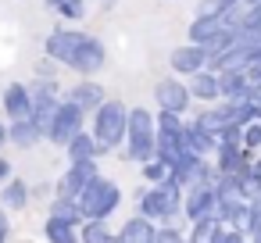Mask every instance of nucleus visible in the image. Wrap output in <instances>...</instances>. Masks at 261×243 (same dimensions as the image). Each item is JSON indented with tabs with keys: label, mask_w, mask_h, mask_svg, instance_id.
Returning <instances> with one entry per match:
<instances>
[{
	"label": "nucleus",
	"mask_w": 261,
	"mask_h": 243,
	"mask_svg": "<svg viewBox=\"0 0 261 243\" xmlns=\"http://www.w3.org/2000/svg\"><path fill=\"white\" fill-rule=\"evenodd\" d=\"M236 8H243V0H197L193 15H200V18H225Z\"/></svg>",
	"instance_id": "28"
},
{
	"label": "nucleus",
	"mask_w": 261,
	"mask_h": 243,
	"mask_svg": "<svg viewBox=\"0 0 261 243\" xmlns=\"http://www.w3.org/2000/svg\"><path fill=\"white\" fill-rule=\"evenodd\" d=\"M47 11H54L61 18V25H83L86 11H90V0H54Z\"/></svg>",
	"instance_id": "27"
},
{
	"label": "nucleus",
	"mask_w": 261,
	"mask_h": 243,
	"mask_svg": "<svg viewBox=\"0 0 261 243\" xmlns=\"http://www.w3.org/2000/svg\"><path fill=\"white\" fill-rule=\"evenodd\" d=\"M247 243H250V239H247Z\"/></svg>",
	"instance_id": "46"
},
{
	"label": "nucleus",
	"mask_w": 261,
	"mask_h": 243,
	"mask_svg": "<svg viewBox=\"0 0 261 243\" xmlns=\"http://www.w3.org/2000/svg\"><path fill=\"white\" fill-rule=\"evenodd\" d=\"M104 65H108V47H104V40H100L97 33H83V40H79V47H75V54H72L68 68H72L79 79H93Z\"/></svg>",
	"instance_id": "7"
},
{
	"label": "nucleus",
	"mask_w": 261,
	"mask_h": 243,
	"mask_svg": "<svg viewBox=\"0 0 261 243\" xmlns=\"http://www.w3.org/2000/svg\"><path fill=\"white\" fill-rule=\"evenodd\" d=\"M218 140H222V143H243V129H240L236 122H229V125H222Z\"/></svg>",
	"instance_id": "37"
},
{
	"label": "nucleus",
	"mask_w": 261,
	"mask_h": 243,
	"mask_svg": "<svg viewBox=\"0 0 261 243\" xmlns=\"http://www.w3.org/2000/svg\"><path fill=\"white\" fill-rule=\"evenodd\" d=\"M154 236H158V222H150L143 214L125 218L118 229V243H154Z\"/></svg>",
	"instance_id": "23"
},
{
	"label": "nucleus",
	"mask_w": 261,
	"mask_h": 243,
	"mask_svg": "<svg viewBox=\"0 0 261 243\" xmlns=\"http://www.w3.org/2000/svg\"><path fill=\"white\" fill-rule=\"evenodd\" d=\"M33 200V186L22 175H11L4 186H0V207L4 211H25Z\"/></svg>",
	"instance_id": "19"
},
{
	"label": "nucleus",
	"mask_w": 261,
	"mask_h": 243,
	"mask_svg": "<svg viewBox=\"0 0 261 243\" xmlns=\"http://www.w3.org/2000/svg\"><path fill=\"white\" fill-rule=\"evenodd\" d=\"M243 147H247L250 154H261V122H250V125L243 129Z\"/></svg>",
	"instance_id": "33"
},
{
	"label": "nucleus",
	"mask_w": 261,
	"mask_h": 243,
	"mask_svg": "<svg viewBox=\"0 0 261 243\" xmlns=\"http://www.w3.org/2000/svg\"><path fill=\"white\" fill-rule=\"evenodd\" d=\"M0 147H8V122L0 118Z\"/></svg>",
	"instance_id": "40"
},
{
	"label": "nucleus",
	"mask_w": 261,
	"mask_h": 243,
	"mask_svg": "<svg viewBox=\"0 0 261 243\" xmlns=\"http://www.w3.org/2000/svg\"><path fill=\"white\" fill-rule=\"evenodd\" d=\"M79 40H83V29H79V25H58V29L47 33V40H43V54H47L50 61H58L61 68H68V61H72Z\"/></svg>",
	"instance_id": "10"
},
{
	"label": "nucleus",
	"mask_w": 261,
	"mask_h": 243,
	"mask_svg": "<svg viewBox=\"0 0 261 243\" xmlns=\"http://www.w3.org/2000/svg\"><path fill=\"white\" fill-rule=\"evenodd\" d=\"M65 154H68V161H97V157H100V147H97L93 132L83 129V132H75V136L65 143Z\"/></svg>",
	"instance_id": "25"
},
{
	"label": "nucleus",
	"mask_w": 261,
	"mask_h": 243,
	"mask_svg": "<svg viewBox=\"0 0 261 243\" xmlns=\"http://www.w3.org/2000/svg\"><path fill=\"white\" fill-rule=\"evenodd\" d=\"M50 4H54V0H47V8H50Z\"/></svg>",
	"instance_id": "45"
},
{
	"label": "nucleus",
	"mask_w": 261,
	"mask_h": 243,
	"mask_svg": "<svg viewBox=\"0 0 261 243\" xmlns=\"http://www.w3.org/2000/svg\"><path fill=\"white\" fill-rule=\"evenodd\" d=\"M154 122H158V161L172 165L182 150H186V115H175V111H154Z\"/></svg>",
	"instance_id": "5"
},
{
	"label": "nucleus",
	"mask_w": 261,
	"mask_h": 243,
	"mask_svg": "<svg viewBox=\"0 0 261 243\" xmlns=\"http://www.w3.org/2000/svg\"><path fill=\"white\" fill-rule=\"evenodd\" d=\"M4 115L8 122H18V118H33V93H29V83H8L4 86Z\"/></svg>",
	"instance_id": "15"
},
{
	"label": "nucleus",
	"mask_w": 261,
	"mask_h": 243,
	"mask_svg": "<svg viewBox=\"0 0 261 243\" xmlns=\"http://www.w3.org/2000/svg\"><path fill=\"white\" fill-rule=\"evenodd\" d=\"M11 211H4L0 207V243H8V236H11V218H8Z\"/></svg>",
	"instance_id": "38"
},
{
	"label": "nucleus",
	"mask_w": 261,
	"mask_h": 243,
	"mask_svg": "<svg viewBox=\"0 0 261 243\" xmlns=\"http://www.w3.org/2000/svg\"><path fill=\"white\" fill-rule=\"evenodd\" d=\"M47 218H58V222H68V225H83L86 218H83V207H79V197H65V193H54V200H50V211H47Z\"/></svg>",
	"instance_id": "24"
},
{
	"label": "nucleus",
	"mask_w": 261,
	"mask_h": 243,
	"mask_svg": "<svg viewBox=\"0 0 261 243\" xmlns=\"http://www.w3.org/2000/svg\"><path fill=\"white\" fill-rule=\"evenodd\" d=\"M225 22L222 18H200V15H193V22H190V43H197V47H207V54L215 50V43L225 36Z\"/></svg>",
	"instance_id": "17"
},
{
	"label": "nucleus",
	"mask_w": 261,
	"mask_h": 243,
	"mask_svg": "<svg viewBox=\"0 0 261 243\" xmlns=\"http://www.w3.org/2000/svg\"><path fill=\"white\" fill-rule=\"evenodd\" d=\"M79 243H118V232L104 218H86L79 225Z\"/></svg>",
	"instance_id": "26"
},
{
	"label": "nucleus",
	"mask_w": 261,
	"mask_h": 243,
	"mask_svg": "<svg viewBox=\"0 0 261 243\" xmlns=\"http://www.w3.org/2000/svg\"><path fill=\"white\" fill-rule=\"evenodd\" d=\"M186 86H190L193 100H200V104H218V100H222V90H218V72H211V68H204V72L190 75V79H186Z\"/></svg>",
	"instance_id": "21"
},
{
	"label": "nucleus",
	"mask_w": 261,
	"mask_h": 243,
	"mask_svg": "<svg viewBox=\"0 0 261 243\" xmlns=\"http://www.w3.org/2000/svg\"><path fill=\"white\" fill-rule=\"evenodd\" d=\"M215 243H247V232H240V229H232V225H222L218 236H215Z\"/></svg>",
	"instance_id": "36"
},
{
	"label": "nucleus",
	"mask_w": 261,
	"mask_h": 243,
	"mask_svg": "<svg viewBox=\"0 0 261 243\" xmlns=\"http://www.w3.org/2000/svg\"><path fill=\"white\" fill-rule=\"evenodd\" d=\"M11 175H15V168H11V161H8L4 154H0V186H4V182H8Z\"/></svg>",
	"instance_id": "39"
},
{
	"label": "nucleus",
	"mask_w": 261,
	"mask_h": 243,
	"mask_svg": "<svg viewBox=\"0 0 261 243\" xmlns=\"http://www.w3.org/2000/svg\"><path fill=\"white\" fill-rule=\"evenodd\" d=\"M58 75H61V65L43 54V58L36 61V79H58Z\"/></svg>",
	"instance_id": "35"
},
{
	"label": "nucleus",
	"mask_w": 261,
	"mask_h": 243,
	"mask_svg": "<svg viewBox=\"0 0 261 243\" xmlns=\"http://www.w3.org/2000/svg\"><path fill=\"white\" fill-rule=\"evenodd\" d=\"M29 93H33V122L43 129V136H47V125H50V118H54V111L61 107V100H65V86L58 83V79H33L29 83Z\"/></svg>",
	"instance_id": "6"
},
{
	"label": "nucleus",
	"mask_w": 261,
	"mask_h": 243,
	"mask_svg": "<svg viewBox=\"0 0 261 243\" xmlns=\"http://www.w3.org/2000/svg\"><path fill=\"white\" fill-rule=\"evenodd\" d=\"M182 197H186V190L175 186L172 179H165L158 186H143V190H136V214H143L158 225H175L182 218Z\"/></svg>",
	"instance_id": "1"
},
{
	"label": "nucleus",
	"mask_w": 261,
	"mask_h": 243,
	"mask_svg": "<svg viewBox=\"0 0 261 243\" xmlns=\"http://www.w3.org/2000/svg\"><path fill=\"white\" fill-rule=\"evenodd\" d=\"M243 4H247V8H250V4H257V0H243Z\"/></svg>",
	"instance_id": "44"
},
{
	"label": "nucleus",
	"mask_w": 261,
	"mask_h": 243,
	"mask_svg": "<svg viewBox=\"0 0 261 243\" xmlns=\"http://www.w3.org/2000/svg\"><path fill=\"white\" fill-rule=\"evenodd\" d=\"M158 154V122L147 107H129V132H125V161L143 165Z\"/></svg>",
	"instance_id": "3"
},
{
	"label": "nucleus",
	"mask_w": 261,
	"mask_h": 243,
	"mask_svg": "<svg viewBox=\"0 0 261 243\" xmlns=\"http://www.w3.org/2000/svg\"><path fill=\"white\" fill-rule=\"evenodd\" d=\"M207 47H197V43H182V47H175L172 50V58H168V65H172V75H179V79H190V75H197V72H204L207 68Z\"/></svg>",
	"instance_id": "11"
},
{
	"label": "nucleus",
	"mask_w": 261,
	"mask_h": 243,
	"mask_svg": "<svg viewBox=\"0 0 261 243\" xmlns=\"http://www.w3.org/2000/svg\"><path fill=\"white\" fill-rule=\"evenodd\" d=\"M43 236H47V243H79V229L68 222H58V218H47Z\"/></svg>",
	"instance_id": "30"
},
{
	"label": "nucleus",
	"mask_w": 261,
	"mask_h": 243,
	"mask_svg": "<svg viewBox=\"0 0 261 243\" xmlns=\"http://www.w3.org/2000/svg\"><path fill=\"white\" fill-rule=\"evenodd\" d=\"M186 150H193L197 157H215V150H218V136L207 132L197 118H186Z\"/></svg>",
	"instance_id": "20"
},
{
	"label": "nucleus",
	"mask_w": 261,
	"mask_h": 243,
	"mask_svg": "<svg viewBox=\"0 0 261 243\" xmlns=\"http://www.w3.org/2000/svg\"><path fill=\"white\" fill-rule=\"evenodd\" d=\"M43 129L33 122V118H18V122H8V147H18V150H36L43 143Z\"/></svg>",
	"instance_id": "18"
},
{
	"label": "nucleus",
	"mask_w": 261,
	"mask_h": 243,
	"mask_svg": "<svg viewBox=\"0 0 261 243\" xmlns=\"http://www.w3.org/2000/svg\"><path fill=\"white\" fill-rule=\"evenodd\" d=\"M215 204H218L215 186H190L186 197H182V218H186V222L211 218V214H215Z\"/></svg>",
	"instance_id": "14"
},
{
	"label": "nucleus",
	"mask_w": 261,
	"mask_h": 243,
	"mask_svg": "<svg viewBox=\"0 0 261 243\" xmlns=\"http://www.w3.org/2000/svg\"><path fill=\"white\" fill-rule=\"evenodd\" d=\"M154 243H186V232H182L179 225H158Z\"/></svg>",
	"instance_id": "34"
},
{
	"label": "nucleus",
	"mask_w": 261,
	"mask_h": 243,
	"mask_svg": "<svg viewBox=\"0 0 261 243\" xmlns=\"http://www.w3.org/2000/svg\"><path fill=\"white\" fill-rule=\"evenodd\" d=\"M250 100H254V111H257V122H261V90H257V93H254Z\"/></svg>",
	"instance_id": "41"
},
{
	"label": "nucleus",
	"mask_w": 261,
	"mask_h": 243,
	"mask_svg": "<svg viewBox=\"0 0 261 243\" xmlns=\"http://www.w3.org/2000/svg\"><path fill=\"white\" fill-rule=\"evenodd\" d=\"M254 175L261 179V154H254Z\"/></svg>",
	"instance_id": "43"
},
{
	"label": "nucleus",
	"mask_w": 261,
	"mask_h": 243,
	"mask_svg": "<svg viewBox=\"0 0 261 243\" xmlns=\"http://www.w3.org/2000/svg\"><path fill=\"white\" fill-rule=\"evenodd\" d=\"M100 175V168H97V161H68V168H65V175L58 179V186H54V193H65V197H79L93 179Z\"/></svg>",
	"instance_id": "12"
},
{
	"label": "nucleus",
	"mask_w": 261,
	"mask_h": 243,
	"mask_svg": "<svg viewBox=\"0 0 261 243\" xmlns=\"http://www.w3.org/2000/svg\"><path fill=\"white\" fill-rule=\"evenodd\" d=\"M215 165H218V172L222 175H229V172H236L240 165H250L254 161V154L243 147V143H222L218 140V150H215V157H211Z\"/></svg>",
	"instance_id": "22"
},
{
	"label": "nucleus",
	"mask_w": 261,
	"mask_h": 243,
	"mask_svg": "<svg viewBox=\"0 0 261 243\" xmlns=\"http://www.w3.org/2000/svg\"><path fill=\"white\" fill-rule=\"evenodd\" d=\"M218 90H222V100H250L257 93V86L250 83L247 68H225V72H218Z\"/></svg>",
	"instance_id": "16"
},
{
	"label": "nucleus",
	"mask_w": 261,
	"mask_h": 243,
	"mask_svg": "<svg viewBox=\"0 0 261 243\" xmlns=\"http://www.w3.org/2000/svg\"><path fill=\"white\" fill-rule=\"evenodd\" d=\"M140 175H143V182H147V186H158V182H165L172 172H168V165H165V161L150 157V161H143V165H140Z\"/></svg>",
	"instance_id": "32"
},
{
	"label": "nucleus",
	"mask_w": 261,
	"mask_h": 243,
	"mask_svg": "<svg viewBox=\"0 0 261 243\" xmlns=\"http://www.w3.org/2000/svg\"><path fill=\"white\" fill-rule=\"evenodd\" d=\"M222 104H225V115H229V122H236L240 129H247L250 122H257L254 100H222Z\"/></svg>",
	"instance_id": "29"
},
{
	"label": "nucleus",
	"mask_w": 261,
	"mask_h": 243,
	"mask_svg": "<svg viewBox=\"0 0 261 243\" xmlns=\"http://www.w3.org/2000/svg\"><path fill=\"white\" fill-rule=\"evenodd\" d=\"M79 207H83V218H111L118 207H122V186L108 175H97L83 193H79Z\"/></svg>",
	"instance_id": "4"
},
{
	"label": "nucleus",
	"mask_w": 261,
	"mask_h": 243,
	"mask_svg": "<svg viewBox=\"0 0 261 243\" xmlns=\"http://www.w3.org/2000/svg\"><path fill=\"white\" fill-rule=\"evenodd\" d=\"M154 104H158V111H175V115H186V111H190V104H193V93H190L186 79L168 75V79H161V83L154 86Z\"/></svg>",
	"instance_id": "9"
},
{
	"label": "nucleus",
	"mask_w": 261,
	"mask_h": 243,
	"mask_svg": "<svg viewBox=\"0 0 261 243\" xmlns=\"http://www.w3.org/2000/svg\"><path fill=\"white\" fill-rule=\"evenodd\" d=\"M90 132L100 147V157L125 147V132H129V107L115 97H108L93 115H90Z\"/></svg>",
	"instance_id": "2"
},
{
	"label": "nucleus",
	"mask_w": 261,
	"mask_h": 243,
	"mask_svg": "<svg viewBox=\"0 0 261 243\" xmlns=\"http://www.w3.org/2000/svg\"><path fill=\"white\" fill-rule=\"evenodd\" d=\"M218 222H215V214L211 218H200V222H190V232H186V243H215V236H218Z\"/></svg>",
	"instance_id": "31"
},
{
	"label": "nucleus",
	"mask_w": 261,
	"mask_h": 243,
	"mask_svg": "<svg viewBox=\"0 0 261 243\" xmlns=\"http://www.w3.org/2000/svg\"><path fill=\"white\" fill-rule=\"evenodd\" d=\"M97 4H100V11H115V4H118V0H97Z\"/></svg>",
	"instance_id": "42"
},
{
	"label": "nucleus",
	"mask_w": 261,
	"mask_h": 243,
	"mask_svg": "<svg viewBox=\"0 0 261 243\" xmlns=\"http://www.w3.org/2000/svg\"><path fill=\"white\" fill-rule=\"evenodd\" d=\"M65 100H72V104L90 118V115L108 100V90H104L97 79H79L75 86H68V90H65Z\"/></svg>",
	"instance_id": "13"
},
{
	"label": "nucleus",
	"mask_w": 261,
	"mask_h": 243,
	"mask_svg": "<svg viewBox=\"0 0 261 243\" xmlns=\"http://www.w3.org/2000/svg\"><path fill=\"white\" fill-rule=\"evenodd\" d=\"M86 129V115L72 104V100H61V107L54 111V118H50V125H47V140L54 143V147H65L75 132H83Z\"/></svg>",
	"instance_id": "8"
}]
</instances>
